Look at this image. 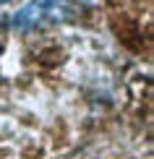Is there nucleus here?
I'll use <instances>...</instances> for the list:
<instances>
[{
  "instance_id": "nucleus-2",
  "label": "nucleus",
  "mask_w": 154,
  "mask_h": 159,
  "mask_svg": "<svg viewBox=\"0 0 154 159\" xmlns=\"http://www.w3.org/2000/svg\"><path fill=\"white\" fill-rule=\"evenodd\" d=\"M0 3H8V0H0Z\"/></svg>"
},
{
  "instance_id": "nucleus-1",
  "label": "nucleus",
  "mask_w": 154,
  "mask_h": 159,
  "mask_svg": "<svg viewBox=\"0 0 154 159\" xmlns=\"http://www.w3.org/2000/svg\"><path fill=\"white\" fill-rule=\"evenodd\" d=\"M86 5H89V0H29L21 11L13 13L11 26L18 31H31L44 24L76 18Z\"/></svg>"
}]
</instances>
